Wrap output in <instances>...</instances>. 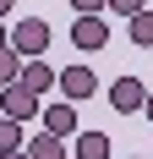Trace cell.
I'll use <instances>...</instances> for the list:
<instances>
[{
  "label": "cell",
  "mask_w": 153,
  "mask_h": 159,
  "mask_svg": "<svg viewBox=\"0 0 153 159\" xmlns=\"http://www.w3.org/2000/svg\"><path fill=\"white\" fill-rule=\"evenodd\" d=\"M28 159H66V143L49 137V132H38V137L28 143Z\"/></svg>",
  "instance_id": "9c48e42d"
},
{
  "label": "cell",
  "mask_w": 153,
  "mask_h": 159,
  "mask_svg": "<svg viewBox=\"0 0 153 159\" xmlns=\"http://www.w3.org/2000/svg\"><path fill=\"white\" fill-rule=\"evenodd\" d=\"M44 132L60 137V143L76 137V104H66V99H60V104H44Z\"/></svg>",
  "instance_id": "8992f818"
},
{
  "label": "cell",
  "mask_w": 153,
  "mask_h": 159,
  "mask_svg": "<svg viewBox=\"0 0 153 159\" xmlns=\"http://www.w3.org/2000/svg\"><path fill=\"white\" fill-rule=\"evenodd\" d=\"M6 16H11V0H0V28H6Z\"/></svg>",
  "instance_id": "5bb4252c"
},
{
  "label": "cell",
  "mask_w": 153,
  "mask_h": 159,
  "mask_svg": "<svg viewBox=\"0 0 153 159\" xmlns=\"http://www.w3.org/2000/svg\"><path fill=\"white\" fill-rule=\"evenodd\" d=\"M76 159H109L115 154V143H109V132H76Z\"/></svg>",
  "instance_id": "ba28073f"
},
{
  "label": "cell",
  "mask_w": 153,
  "mask_h": 159,
  "mask_svg": "<svg viewBox=\"0 0 153 159\" xmlns=\"http://www.w3.org/2000/svg\"><path fill=\"white\" fill-rule=\"evenodd\" d=\"M0 159H28V148H22V154H0Z\"/></svg>",
  "instance_id": "2e32d148"
},
{
  "label": "cell",
  "mask_w": 153,
  "mask_h": 159,
  "mask_svg": "<svg viewBox=\"0 0 153 159\" xmlns=\"http://www.w3.org/2000/svg\"><path fill=\"white\" fill-rule=\"evenodd\" d=\"M22 148H28V137H22V126L0 115V154H22Z\"/></svg>",
  "instance_id": "30bf717a"
},
{
  "label": "cell",
  "mask_w": 153,
  "mask_h": 159,
  "mask_svg": "<svg viewBox=\"0 0 153 159\" xmlns=\"http://www.w3.org/2000/svg\"><path fill=\"white\" fill-rule=\"evenodd\" d=\"M142 115H148V121H153V88H148V104H142Z\"/></svg>",
  "instance_id": "9a60e30c"
},
{
  "label": "cell",
  "mask_w": 153,
  "mask_h": 159,
  "mask_svg": "<svg viewBox=\"0 0 153 159\" xmlns=\"http://www.w3.org/2000/svg\"><path fill=\"white\" fill-rule=\"evenodd\" d=\"M109 11H115V16H126V22H137L148 6H142V0H109Z\"/></svg>",
  "instance_id": "4fadbf2b"
},
{
  "label": "cell",
  "mask_w": 153,
  "mask_h": 159,
  "mask_svg": "<svg viewBox=\"0 0 153 159\" xmlns=\"http://www.w3.org/2000/svg\"><path fill=\"white\" fill-rule=\"evenodd\" d=\"M71 44L88 49V55L104 49V44H109V22H104V16H76V22H71Z\"/></svg>",
  "instance_id": "5b68a950"
},
{
  "label": "cell",
  "mask_w": 153,
  "mask_h": 159,
  "mask_svg": "<svg viewBox=\"0 0 153 159\" xmlns=\"http://www.w3.org/2000/svg\"><path fill=\"white\" fill-rule=\"evenodd\" d=\"M22 88L44 99L49 88H60V71H55V66H44V61H28V66H22Z\"/></svg>",
  "instance_id": "52a82bcc"
},
{
  "label": "cell",
  "mask_w": 153,
  "mask_h": 159,
  "mask_svg": "<svg viewBox=\"0 0 153 159\" xmlns=\"http://www.w3.org/2000/svg\"><path fill=\"white\" fill-rule=\"evenodd\" d=\"M16 82H22V61H16L11 49H0V93H6V88H16Z\"/></svg>",
  "instance_id": "8fae6325"
},
{
  "label": "cell",
  "mask_w": 153,
  "mask_h": 159,
  "mask_svg": "<svg viewBox=\"0 0 153 159\" xmlns=\"http://www.w3.org/2000/svg\"><path fill=\"white\" fill-rule=\"evenodd\" d=\"M142 104H148V82H142V77H115V82H109V110L137 115Z\"/></svg>",
  "instance_id": "3957f363"
},
{
  "label": "cell",
  "mask_w": 153,
  "mask_h": 159,
  "mask_svg": "<svg viewBox=\"0 0 153 159\" xmlns=\"http://www.w3.org/2000/svg\"><path fill=\"white\" fill-rule=\"evenodd\" d=\"M131 159H142V154H131Z\"/></svg>",
  "instance_id": "e0dca14e"
},
{
  "label": "cell",
  "mask_w": 153,
  "mask_h": 159,
  "mask_svg": "<svg viewBox=\"0 0 153 159\" xmlns=\"http://www.w3.org/2000/svg\"><path fill=\"white\" fill-rule=\"evenodd\" d=\"M44 49H49V22L28 16V22L11 28V55H16L22 66H28V61H44Z\"/></svg>",
  "instance_id": "6da1fadb"
},
{
  "label": "cell",
  "mask_w": 153,
  "mask_h": 159,
  "mask_svg": "<svg viewBox=\"0 0 153 159\" xmlns=\"http://www.w3.org/2000/svg\"><path fill=\"white\" fill-rule=\"evenodd\" d=\"M0 115H6V121H16V126H28L33 115H44V99L28 93V88L16 82V88H6V93H0Z\"/></svg>",
  "instance_id": "7a4b0ae2"
},
{
  "label": "cell",
  "mask_w": 153,
  "mask_h": 159,
  "mask_svg": "<svg viewBox=\"0 0 153 159\" xmlns=\"http://www.w3.org/2000/svg\"><path fill=\"white\" fill-rule=\"evenodd\" d=\"M60 93L66 104H82V99L98 93V77H93V66H60Z\"/></svg>",
  "instance_id": "277c9868"
},
{
  "label": "cell",
  "mask_w": 153,
  "mask_h": 159,
  "mask_svg": "<svg viewBox=\"0 0 153 159\" xmlns=\"http://www.w3.org/2000/svg\"><path fill=\"white\" fill-rule=\"evenodd\" d=\"M131 44H137V49H153V11H142L137 22H131Z\"/></svg>",
  "instance_id": "7c38bea8"
}]
</instances>
